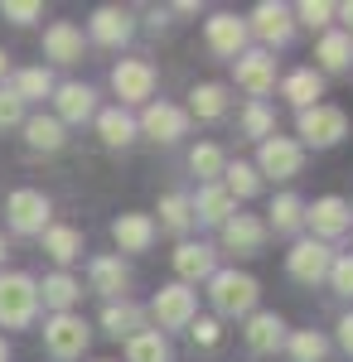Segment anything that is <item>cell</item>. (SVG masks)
Returning a JSON list of instances; mask_svg holds the SVG:
<instances>
[{
  "mask_svg": "<svg viewBox=\"0 0 353 362\" xmlns=\"http://www.w3.org/2000/svg\"><path fill=\"white\" fill-rule=\"evenodd\" d=\"M39 314V285L29 276H0V324L5 329H25Z\"/></svg>",
  "mask_w": 353,
  "mask_h": 362,
  "instance_id": "1",
  "label": "cell"
},
{
  "mask_svg": "<svg viewBox=\"0 0 353 362\" xmlns=\"http://www.w3.org/2000/svg\"><path fill=\"white\" fill-rule=\"evenodd\" d=\"M44 343H49V353L58 362H73L82 358V348H87V324H82L78 314H54L49 324H44Z\"/></svg>",
  "mask_w": 353,
  "mask_h": 362,
  "instance_id": "2",
  "label": "cell"
},
{
  "mask_svg": "<svg viewBox=\"0 0 353 362\" xmlns=\"http://www.w3.org/2000/svg\"><path fill=\"white\" fill-rule=\"evenodd\" d=\"M213 305L223 314H252L257 305V280L252 276H237V271H213Z\"/></svg>",
  "mask_w": 353,
  "mask_h": 362,
  "instance_id": "3",
  "label": "cell"
},
{
  "mask_svg": "<svg viewBox=\"0 0 353 362\" xmlns=\"http://www.w3.org/2000/svg\"><path fill=\"white\" fill-rule=\"evenodd\" d=\"M349 131V116L339 112V107H310V112H300V136L310 140V145H334V140Z\"/></svg>",
  "mask_w": 353,
  "mask_h": 362,
  "instance_id": "4",
  "label": "cell"
},
{
  "mask_svg": "<svg viewBox=\"0 0 353 362\" xmlns=\"http://www.w3.org/2000/svg\"><path fill=\"white\" fill-rule=\"evenodd\" d=\"M5 213H10V227L15 232H44L49 227V198L34 194V189H20V194H10Z\"/></svg>",
  "mask_w": 353,
  "mask_h": 362,
  "instance_id": "5",
  "label": "cell"
},
{
  "mask_svg": "<svg viewBox=\"0 0 353 362\" xmlns=\"http://www.w3.org/2000/svg\"><path fill=\"white\" fill-rule=\"evenodd\" d=\"M155 319H160V329L194 324V290L189 285H164L160 295H155Z\"/></svg>",
  "mask_w": 353,
  "mask_h": 362,
  "instance_id": "6",
  "label": "cell"
},
{
  "mask_svg": "<svg viewBox=\"0 0 353 362\" xmlns=\"http://www.w3.org/2000/svg\"><path fill=\"white\" fill-rule=\"evenodd\" d=\"M111 87H116V97H121V102H145V97H150V87H155V73H150V63L126 58V63H116Z\"/></svg>",
  "mask_w": 353,
  "mask_h": 362,
  "instance_id": "7",
  "label": "cell"
},
{
  "mask_svg": "<svg viewBox=\"0 0 353 362\" xmlns=\"http://www.w3.org/2000/svg\"><path fill=\"white\" fill-rule=\"evenodd\" d=\"M329 266H334V256H329L325 242H296V251H291V276L296 280L315 285V280L329 276Z\"/></svg>",
  "mask_w": 353,
  "mask_h": 362,
  "instance_id": "8",
  "label": "cell"
},
{
  "mask_svg": "<svg viewBox=\"0 0 353 362\" xmlns=\"http://www.w3.org/2000/svg\"><path fill=\"white\" fill-rule=\"evenodd\" d=\"M223 242H228V251H237V256H257L262 242H267V227L257 223V218H247V213H237V218L223 223Z\"/></svg>",
  "mask_w": 353,
  "mask_h": 362,
  "instance_id": "9",
  "label": "cell"
},
{
  "mask_svg": "<svg viewBox=\"0 0 353 362\" xmlns=\"http://www.w3.org/2000/svg\"><path fill=\"white\" fill-rule=\"evenodd\" d=\"M140 126H145V136H155V140H164V145H169V140L184 136V126H189V121H184V112H179V107H169V102H150V107H145V116H140Z\"/></svg>",
  "mask_w": 353,
  "mask_h": 362,
  "instance_id": "10",
  "label": "cell"
},
{
  "mask_svg": "<svg viewBox=\"0 0 353 362\" xmlns=\"http://www.w3.org/2000/svg\"><path fill=\"white\" fill-rule=\"evenodd\" d=\"M111 237H116L121 251H150V242H155V223H150L145 213H121V218L111 223Z\"/></svg>",
  "mask_w": 353,
  "mask_h": 362,
  "instance_id": "11",
  "label": "cell"
},
{
  "mask_svg": "<svg viewBox=\"0 0 353 362\" xmlns=\"http://www.w3.org/2000/svg\"><path fill=\"white\" fill-rule=\"evenodd\" d=\"M44 54L54 58V63H78L82 58V29L68 25V20L49 25V34H44Z\"/></svg>",
  "mask_w": 353,
  "mask_h": 362,
  "instance_id": "12",
  "label": "cell"
},
{
  "mask_svg": "<svg viewBox=\"0 0 353 362\" xmlns=\"http://www.w3.org/2000/svg\"><path fill=\"white\" fill-rule=\"evenodd\" d=\"M262 169H267V174H276V179H296L300 174V145L296 140H267V145H262Z\"/></svg>",
  "mask_w": 353,
  "mask_h": 362,
  "instance_id": "13",
  "label": "cell"
},
{
  "mask_svg": "<svg viewBox=\"0 0 353 362\" xmlns=\"http://www.w3.org/2000/svg\"><path fill=\"white\" fill-rule=\"evenodd\" d=\"M208 44H213L223 58H242L247 25H242V20H232V15H213V20H208Z\"/></svg>",
  "mask_w": 353,
  "mask_h": 362,
  "instance_id": "14",
  "label": "cell"
},
{
  "mask_svg": "<svg viewBox=\"0 0 353 362\" xmlns=\"http://www.w3.org/2000/svg\"><path fill=\"white\" fill-rule=\"evenodd\" d=\"M237 83H242L252 97L271 92V87H276V63L267 54H242V58H237Z\"/></svg>",
  "mask_w": 353,
  "mask_h": 362,
  "instance_id": "15",
  "label": "cell"
},
{
  "mask_svg": "<svg viewBox=\"0 0 353 362\" xmlns=\"http://www.w3.org/2000/svg\"><path fill=\"white\" fill-rule=\"evenodd\" d=\"M305 218H310V227H315L320 237H339V232H349V223H353L344 198H320V203H315Z\"/></svg>",
  "mask_w": 353,
  "mask_h": 362,
  "instance_id": "16",
  "label": "cell"
},
{
  "mask_svg": "<svg viewBox=\"0 0 353 362\" xmlns=\"http://www.w3.org/2000/svg\"><path fill=\"white\" fill-rule=\"evenodd\" d=\"M92 112H97L92 87H82V83H63L58 87V121H87Z\"/></svg>",
  "mask_w": 353,
  "mask_h": 362,
  "instance_id": "17",
  "label": "cell"
},
{
  "mask_svg": "<svg viewBox=\"0 0 353 362\" xmlns=\"http://www.w3.org/2000/svg\"><path fill=\"white\" fill-rule=\"evenodd\" d=\"M78 295H82V285L68 276V271H58V276H49L44 285H39V300H44V305H54L58 314H73Z\"/></svg>",
  "mask_w": 353,
  "mask_h": 362,
  "instance_id": "18",
  "label": "cell"
},
{
  "mask_svg": "<svg viewBox=\"0 0 353 362\" xmlns=\"http://www.w3.org/2000/svg\"><path fill=\"white\" fill-rule=\"evenodd\" d=\"M174 271H179L184 280H208L213 276V247H203V242L194 247V242H184V247L174 251Z\"/></svg>",
  "mask_w": 353,
  "mask_h": 362,
  "instance_id": "19",
  "label": "cell"
},
{
  "mask_svg": "<svg viewBox=\"0 0 353 362\" xmlns=\"http://www.w3.org/2000/svg\"><path fill=\"white\" fill-rule=\"evenodd\" d=\"M252 29H257L267 44H286V39H291V10L267 0V5H257V25Z\"/></svg>",
  "mask_w": 353,
  "mask_h": 362,
  "instance_id": "20",
  "label": "cell"
},
{
  "mask_svg": "<svg viewBox=\"0 0 353 362\" xmlns=\"http://www.w3.org/2000/svg\"><path fill=\"white\" fill-rule=\"evenodd\" d=\"M92 39H97V44H126V39H131L126 10H116V5L97 10V15H92Z\"/></svg>",
  "mask_w": 353,
  "mask_h": 362,
  "instance_id": "21",
  "label": "cell"
},
{
  "mask_svg": "<svg viewBox=\"0 0 353 362\" xmlns=\"http://www.w3.org/2000/svg\"><path fill=\"white\" fill-rule=\"evenodd\" d=\"M25 140H29V150H58L68 136H63V121H58V116H29Z\"/></svg>",
  "mask_w": 353,
  "mask_h": 362,
  "instance_id": "22",
  "label": "cell"
},
{
  "mask_svg": "<svg viewBox=\"0 0 353 362\" xmlns=\"http://www.w3.org/2000/svg\"><path fill=\"white\" fill-rule=\"evenodd\" d=\"M281 338H286V324H281L276 314H252V324H247V343H252L257 353L281 348Z\"/></svg>",
  "mask_w": 353,
  "mask_h": 362,
  "instance_id": "23",
  "label": "cell"
},
{
  "mask_svg": "<svg viewBox=\"0 0 353 362\" xmlns=\"http://www.w3.org/2000/svg\"><path fill=\"white\" fill-rule=\"evenodd\" d=\"M189 208L203 218V223H228V218H232V194H228V189H218V184H208Z\"/></svg>",
  "mask_w": 353,
  "mask_h": 362,
  "instance_id": "24",
  "label": "cell"
},
{
  "mask_svg": "<svg viewBox=\"0 0 353 362\" xmlns=\"http://www.w3.org/2000/svg\"><path fill=\"white\" fill-rule=\"evenodd\" d=\"M140 324H145V314L136 305H107V314H102V329L111 338H136Z\"/></svg>",
  "mask_w": 353,
  "mask_h": 362,
  "instance_id": "25",
  "label": "cell"
},
{
  "mask_svg": "<svg viewBox=\"0 0 353 362\" xmlns=\"http://www.w3.org/2000/svg\"><path fill=\"white\" fill-rule=\"evenodd\" d=\"M126 358L131 362H169V343H164V334H155V329H140V334L126 343Z\"/></svg>",
  "mask_w": 353,
  "mask_h": 362,
  "instance_id": "26",
  "label": "cell"
},
{
  "mask_svg": "<svg viewBox=\"0 0 353 362\" xmlns=\"http://www.w3.org/2000/svg\"><path fill=\"white\" fill-rule=\"evenodd\" d=\"M44 251H49L54 261L68 266V261L82 251V232H78V227H44Z\"/></svg>",
  "mask_w": 353,
  "mask_h": 362,
  "instance_id": "27",
  "label": "cell"
},
{
  "mask_svg": "<svg viewBox=\"0 0 353 362\" xmlns=\"http://www.w3.org/2000/svg\"><path fill=\"white\" fill-rule=\"evenodd\" d=\"M97 131L107 145H131L136 140V121L121 112V107H111V112H97Z\"/></svg>",
  "mask_w": 353,
  "mask_h": 362,
  "instance_id": "28",
  "label": "cell"
},
{
  "mask_svg": "<svg viewBox=\"0 0 353 362\" xmlns=\"http://www.w3.org/2000/svg\"><path fill=\"white\" fill-rule=\"evenodd\" d=\"M92 290L121 295V290H126V266H121L116 256H97V261H92Z\"/></svg>",
  "mask_w": 353,
  "mask_h": 362,
  "instance_id": "29",
  "label": "cell"
},
{
  "mask_svg": "<svg viewBox=\"0 0 353 362\" xmlns=\"http://www.w3.org/2000/svg\"><path fill=\"white\" fill-rule=\"evenodd\" d=\"M189 107H194V116L218 121V116L228 112V92H223L218 83H203V87H194V92H189Z\"/></svg>",
  "mask_w": 353,
  "mask_h": 362,
  "instance_id": "30",
  "label": "cell"
},
{
  "mask_svg": "<svg viewBox=\"0 0 353 362\" xmlns=\"http://www.w3.org/2000/svg\"><path fill=\"white\" fill-rule=\"evenodd\" d=\"M320 73H310V68H300V73H291V78H286V97H291V102H296V107H305V112H310V107H315V97H320Z\"/></svg>",
  "mask_w": 353,
  "mask_h": 362,
  "instance_id": "31",
  "label": "cell"
},
{
  "mask_svg": "<svg viewBox=\"0 0 353 362\" xmlns=\"http://www.w3.org/2000/svg\"><path fill=\"white\" fill-rule=\"evenodd\" d=\"M349 58H353V34H325L320 39V63L325 68H349Z\"/></svg>",
  "mask_w": 353,
  "mask_h": 362,
  "instance_id": "32",
  "label": "cell"
},
{
  "mask_svg": "<svg viewBox=\"0 0 353 362\" xmlns=\"http://www.w3.org/2000/svg\"><path fill=\"white\" fill-rule=\"evenodd\" d=\"M10 92H15L20 102H34V97H49V92H54V78H49L44 68H25V73L15 78V87H10Z\"/></svg>",
  "mask_w": 353,
  "mask_h": 362,
  "instance_id": "33",
  "label": "cell"
},
{
  "mask_svg": "<svg viewBox=\"0 0 353 362\" xmlns=\"http://www.w3.org/2000/svg\"><path fill=\"white\" fill-rule=\"evenodd\" d=\"M305 223V213H300V198L296 194H281L271 203V227L276 232H296V227Z\"/></svg>",
  "mask_w": 353,
  "mask_h": 362,
  "instance_id": "34",
  "label": "cell"
},
{
  "mask_svg": "<svg viewBox=\"0 0 353 362\" xmlns=\"http://www.w3.org/2000/svg\"><path fill=\"white\" fill-rule=\"evenodd\" d=\"M160 223L169 227V232H184V227L194 223V208H189V198H184V194H169V198L160 203Z\"/></svg>",
  "mask_w": 353,
  "mask_h": 362,
  "instance_id": "35",
  "label": "cell"
},
{
  "mask_svg": "<svg viewBox=\"0 0 353 362\" xmlns=\"http://www.w3.org/2000/svg\"><path fill=\"white\" fill-rule=\"evenodd\" d=\"M223 174H228V194H237V198H252L262 189V179H257L252 165H232V169H223Z\"/></svg>",
  "mask_w": 353,
  "mask_h": 362,
  "instance_id": "36",
  "label": "cell"
},
{
  "mask_svg": "<svg viewBox=\"0 0 353 362\" xmlns=\"http://www.w3.org/2000/svg\"><path fill=\"white\" fill-rule=\"evenodd\" d=\"M189 165H194L198 179H218V174H223V150H218V145H198L189 155Z\"/></svg>",
  "mask_w": 353,
  "mask_h": 362,
  "instance_id": "37",
  "label": "cell"
},
{
  "mask_svg": "<svg viewBox=\"0 0 353 362\" xmlns=\"http://www.w3.org/2000/svg\"><path fill=\"white\" fill-rule=\"evenodd\" d=\"M325 353H329V343L320 334H296L291 338V358L296 362H320Z\"/></svg>",
  "mask_w": 353,
  "mask_h": 362,
  "instance_id": "38",
  "label": "cell"
},
{
  "mask_svg": "<svg viewBox=\"0 0 353 362\" xmlns=\"http://www.w3.org/2000/svg\"><path fill=\"white\" fill-rule=\"evenodd\" d=\"M20 121H25V102H20L10 87H0V131H5V126H20Z\"/></svg>",
  "mask_w": 353,
  "mask_h": 362,
  "instance_id": "39",
  "label": "cell"
},
{
  "mask_svg": "<svg viewBox=\"0 0 353 362\" xmlns=\"http://www.w3.org/2000/svg\"><path fill=\"white\" fill-rule=\"evenodd\" d=\"M242 126H247V136H271L276 121H271V112H267L262 102H252V107H247V121H242Z\"/></svg>",
  "mask_w": 353,
  "mask_h": 362,
  "instance_id": "40",
  "label": "cell"
},
{
  "mask_svg": "<svg viewBox=\"0 0 353 362\" xmlns=\"http://www.w3.org/2000/svg\"><path fill=\"white\" fill-rule=\"evenodd\" d=\"M0 15H5V20H15V25H29V20H39V5H34V0H5V5H0Z\"/></svg>",
  "mask_w": 353,
  "mask_h": 362,
  "instance_id": "41",
  "label": "cell"
},
{
  "mask_svg": "<svg viewBox=\"0 0 353 362\" xmlns=\"http://www.w3.org/2000/svg\"><path fill=\"white\" fill-rule=\"evenodd\" d=\"M329 280H334L339 295H353V256H339V261L329 266Z\"/></svg>",
  "mask_w": 353,
  "mask_h": 362,
  "instance_id": "42",
  "label": "cell"
},
{
  "mask_svg": "<svg viewBox=\"0 0 353 362\" xmlns=\"http://www.w3.org/2000/svg\"><path fill=\"white\" fill-rule=\"evenodd\" d=\"M194 343H203V348H218V338H223V329H218V319H194L189 324Z\"/></svg>",
  "mask_w": 353,
  "mask_h": 362,
  "instance_id": "43",
  "label": "cell"
},
{
  "mask_svg": "<svg viewBox=\"0 0 353 362\" xmlns=\"http://www.w3.org/2000/svg\"><path fill=\"white\" fill-rule=\"evenodd\" d=\"M329 15H334V5H325V0H305V5H300V20H305V25H329Z\"/></svg>",
  "mask_w": 353,
  "mask_h": 362,
  "instance_id": "44",
  "label": "cell"
},
{
  "mask_svg": "<svg viewBox=\"0 0 353 362\" xmlns=\"http://www.w3.org/2000/svg\"><path fill=\"white\" fill-rule=\"evenodd\" d=\"M339 343L353 353V314H344V324H339Z\"/></svg>",
  "mask_w": 353,
  "mask_h": 362,
  "instance_id": "45",
  "label": "cell"
},
{
  "mask_svg": "<svg viewBox=\"0 0 353 362\" xmlns=\"http://www.w3.org/2000/svg\"><path fill=\"white\" fill-rule=\"evenodd\" d=\"M339 15H344V20H349V29H353V5H344V10H339Z\"/></svg>",
  "mask_w": 353,
  "mask_h": 362,
  "instance_id": "46",
  "label": "cell"
},
{
  "mask_svg": "<svg viewBox=\"0 0 353 362\" xmlns=\"http://www.w3.org/2000/svg\"><path fill=\"white\" fill-rule=\"evenodd\" d=\"M0 362H10V348H5V338H0Z\"/></svg>",
  "mask_w": 353,
  "mask_h": 362,
  "instance_id": "47",
  "label": "cell"
},
{
  "mask_svg": "<svg viewBox=\"0 0 353 362\" xmlns=\"http://www.w3.org/2000/svg\"><path fill=\"white\" fill-rule=\"evenodd\" d=\"M0 78H5V54H0Z\"/></svg>",
  "mask_w": 353,
  "mask_h": 362,
  "instance_id": "48",
  "label": "cell"
},
{
  "mask_svg": "<svg viewBox=\"0 0 353 362\" xmlns=\"http://www.w3.org/2000/svg\"><path fill=\"white\" fill-rule=\"evenodd\" d=\"M0 256H5V237H0Z\"/></svg>",
  "mask_w": 353,
  "mask_h": 362,
  "instance_id": "49",
  "label": "cell"
}]
</instances>
